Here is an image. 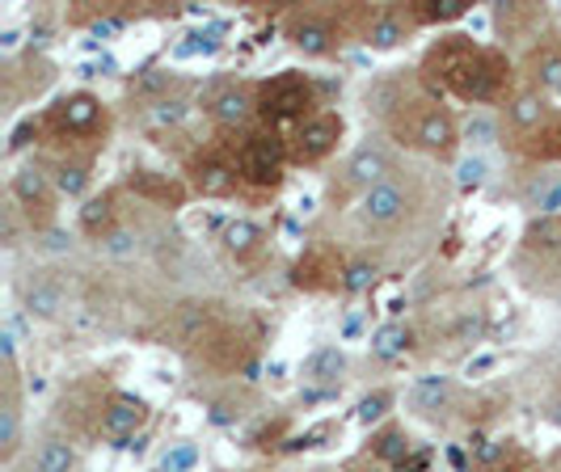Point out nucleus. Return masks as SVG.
Here are the masks:
<instances>
[{"instance_id":"nucleus-10","label":"nucleus","mask_w":561,"mask_h":472,"mask_svg":"<svg viewBox=\"0 0 561 472\" xmlns=\"http://www.w3.org/2000/svg\"><path fill=\"white\" fill-rule=\"evenodd\" d=\"M191 182L203 198H228L237 191L241 173H237V161H228L220 152H203L195 165H191Z\"/></svg>"},{"instance_id":"nucleus-14","label":"nucleus","mask_w":561,"mask_h":472,"mask_svg":"<svg viewBox=\"0 0 561 472\" xmlns=\"http://www.w3.org/2000/svg\"><path fill=\"white\" fill-rule=\"evenodd\" d=\"M389 173H393V157H389L380 143L355 148L351 161H346V182H351V186H364V195L371 191V186L389 182Z\"/></svg>"},{"instance_id":"nucleus-39","label":"nucleus","mask_w":561,"mask_h":472,"mask_svg":"<svg viewBox=\"0 0 561 472\" xmlns=\"http://www.w3.org/2000/svg\"><path fill=\"white\" fill-rule=\"evenodd\" d=\"M549 422H553V426H561V396L549 405Z\"/></svg>"},{"instance_id":"nucleus-27","label":"nucleus","mask_w":561,"mask_h":472,"mask_svg":"<svg viewBox=\"0 0 561 472\" xmlns=\"http://www.w3.org/2000/svg\"><path fill=\"white\" fill-rule=\"evenodd\" d=\"M405 346H410V330L397 325V321L393 325H380V330L371 334V355H376V359H397Z\"/></svg>"},{"instance_id":"nucleus-11","label":"nucleus","mask_w":561,"mask_h":472,"mask_svg":"<svg viewBox=\"0 0 561 472\" xmlns=\"http://www.w3.org/2000/svg\"><path fill=\"white\" fill-rule=\"evenodd\" d=\"M405 211H410V195L397 182H380L359 198V216L376 228H393L397 220H405Z\"/></svg>"},{"instance_id":"nucleus-1","label":"nucleus","mask_w":561,"mask_h":472,"mask_svg":"<svg viewBox=\"0 0 561 472\" xmlns=\"http://www.w3.org/2000/svg\"><path fill=\"white\" fill-rule=\"evenodd\" d=\"M422 77L431 89L465 102H499L511 84V64L469 34H448L422 56Z\"/></svg>"},{"instance_id":"nucleus-8","label":"nucleus","mask_w":561,"mask_h":472,"mask_svg":"<svg viewBox=\"0 0 561 472\" xmlns=\"http://www.w3.org/2000/svg\"><path fill=\"white\" fill-rule=\"evenodd\" d=\"M9 195H13L18 207H26L30 220H34V211H43V220H51V203H56L51 173H43L38 165H22L13 173V182H9Z\"/></svg>"},{"instance_id":"nucleus-16","label":"nucleus","mask_w":561,"mask_h":472,"mask_svg":"<svg viewBox=\"0 0 561 472\" xmlns=\"http://www.w3.org/2000/svg\"><path fill=\"white\" fill-rule=\"evenodd\" d=\"M528 72H533V84L545 93V97H561V43L549 38V43L533 47Z\"/></svg>"},{"instance_id":"nucleus-21","label":"nucleus","mask_w":561,"mask_h":472,"mask_svg":"<svg viewBox=\"0 0 561 472\" xmlns=\"http://www.w3.org/2000/svg\"><path fill=\"white\" fill-rule=\"evenodd\" d=\"M519 152H524L528 161H558L561 157V118H553V123H545L540 131L519 139Z\"/></svg>"},{"instance_id":"nucleus-7","label":"nucleus","mask_w":561,"mask_h":472,"mask_svg":"<svg viewBox=\"0 0 561 472\" xmlns=\"http://www.w3.org/2000/svg\"><path fill=\"white\" fill-rule=\"evenodd\" d=\"M287 38H291L296 51L321 59L337 47V26H334V18L321 13V9H296V13L287 18Z\"/></svg>"},{"instance_id":"nucleus-25","label":"nucleus","mask_w":561,"mask_h":472,"mask_svg":"<svg viewBox=\"0 0 561 472\" xmlns=\"http://www.w3.org/2000/svg\"><path fill=\"white\" fill-rule=\"evenodd\" d=\"M18 447H22V410H18L13 392H9L4 405H0V460H13Z\"/></svg>"},{"instance_id":"nucleus-2","label":"nucleus","mask_w":561,"mask_h":472,"mask_svg":"<svg viewBox=\"0 0 561 472\" xmlns=\"http://www.w3.org/2000/svg\"><path fill=\"white\" fill-rule=\"evenodd\" d=\"M317 106V84L305 77V72H283L275 81L257 84V114L271 123V131H275V123H305Z\"/></svg>"},{"instance_id":"nucleus-4","label":"nucleus","mask_w":561,"mask_h":472,"mask_svg":"<svg viewBox=\"0 0 561 472\" xmlns=\"http://www.w3.org/2000/svg\"><path fill=\"white\" fill-rule=\"evenodd\" d=\"M405 123H397V136L401 143H414L431 157H451L456 143H460V127L439 102H410L405 106Z\"/></svg>"},{"instance_id":"nucleus-12","label":"nucleus","mask_w":561,"mask_h":472,"mask_svg":"<svg viewBox=\"0 0 561 472\" xmlns=\"http://www.w3.org/2000/svg\"><path fill=\"white\" fill-rule=\"evenodd\" d=\"M253 111H257V93L245 89V84H220V89L207 97V114H211L220 127H245Z\"/></svg>"},{"instance_id":"nucleus-28","label":"nucleus","mask_w":561,"mask_h":472,"mask_svg":"<svg viewBox=\"0 0 561 472\" xmlns=\"http://www.w3.org/2000/svg\"><path fill=\"white\" fill-rule=\"evenodd\" d=\"M81 228L89 232V237H106V232L114 228V203L111 198H93V203H84Z\"/></svg>"},{"instance_id":"nucleus-34","label":"nucleus","mask_w":561,"mask_h":472,"mask_svg":"<svg viewBox=\"0 0 561 472\" xmlns=\"http://www.w3.org/2000/svg\"><path fill=\"white\" fill-rule=\"evenodd\" d=\"M485 177H490V165L481 157L460 161V191H478V186H485Z\"/></svg>"},{"instance_id":"nucleus-38","label":"nucleus","mask_w":561,"mask_h":472,"mask_svg":"<svg viewBox=\"0 0 561 472\" xmlns=\"http://www.w3.org/2000/svg\"><path fill=\"white\" fill-rule=\"evenodd\" d=\"M469 136H478V143H490V136H494V127H490L485 118H473V127H469Z\"/></svg>"},{"instance_id":"nucleus-29","label":"nucleus","mask_w":561,"mask_h":472,"mask_svg":"<svg viewBox=\"0 0 561 472\" xmlns=\"http://www.w3.org/2000/svg\"><path fill=\"white\" fill-rule=\"evenodd\" d=\"M84 186H89V169L84 161H59L56 165V191L68 198H81Z\"/></svg>"},{"instance_id":"nucleus-30","label":"nucleus","mask_w":561,"mask_h":472,"mask_svg":"<svg viewBox=\"0 0 561 472\" xmlns=\"http://www.w3.org/2000/svg\"><path fill=\"white\" fill-rule=\"evenodd\" d=\"M533 207H536V216H561V182L545 177L533 191Z\"/></svg>"},{"instance_id":"nucleus-33","label":"nucleus","mask_w":561,"mask_h":472,"mask_svg":"<svg viewBox=\"0 0 561 472\" xmlns=\"http://www.w3.org/2000/svg\"><path fill=\"white\" fill-rule=\"evenodd\" d=\"M371 283H376V266H371V262H351L346 275H342V287H346V291H367Z\"/></svg>"},{"instance_id":"nucleus-19","label":"nucleus","mask_w":561,"mask_h":472,"mask_svg":"<svg viewBox=\"0 0 561 472\" xmlns=\"http://www.w3.org/2000/svg\"><path fill=\"white\" fill-rule=\"evenodd\" d=\"M528 253H561V216H533L524 228Z\"/></svg>"},{"instance_id":"nucleus-20","label":"nucleus","mask_w":561,"mask_h":472,"mask_svg":"<svg viewBox=\"0 0 561 472\" xmlns=\"http://www.w3.org/2000/svg\"><path fill=\"white\" fill-rule=\"evenodd\" d=\"M34 472H77V447L68 439H43L34 447Z\"/></svg>"},{"instance_id":"nucleus-18","label":"nucleus","mask_w":561,"mask_h":472,"mask_svg":"<svg viewBox=\"0 0 561 472\" xmlns=\"http://www.w3.org/2000/svg\"><path fill=\"white\" fill-rule=\"evenodd\" d=\"M262 241H266V237H262V228H257L253 220H232L225 228V250L232 253L237 262L257 257V253H262Z\"/></svg>"},{"instance_id":"nucleus-17","label":"nucleus","mask_w":561,"mask_h":472,"mask_svg":"<svg viewBox=\"0 0 561 472\" xmlns=\"http://www.w3.org/2000/svg\"><path fill=\"white\" fill-rule=\"evenodd\" d=\"M405 13L414 26H448V22H460L469 13V4L465 0H419Z\"/></svg>"},{"instance_id":"nucleus-26","label":"nucleus","mask_w":561,"mask_h":472,"mask_svg":"<svg viewBox=\"0 0 561 472\" xmlns=\"http://www.w3.org/2000/svg\"><path fill=\"white\" fill-rule=\"evenodd\" d=\"M207 304H182V312H178V321H173V337H178V346H191V342H198L203 337V330H207Z\"/></svg>"},{"instance_id":"nucleus-36","label":"nucleus","mask_w":561,"mask_h":472,"mask_svg":"<svg viewBox=\"0 0 561 472\" xmlns=\"http://www.w3.org/2000/svg\"><path fill=\"white\" fill-rule=\"evenodd\" d=\"M405 447H410V439H405L401 430H389V435L380 439V447H376V451H380L385 460H401V456H405Z\"/></svg>"},{"instance_id":"nucleus-40","label":"nucleus","mask_w":561,"mask_h":472,"mask_svg":"<svg viewBox=\"0 0 561 472\" xmlns=\"http://www.w3.org/2000/svg\"><path fill=\"white\" fill-rule=\"evenodd\" d=\"M553 469H558V472H561V451H558V456H553Z\"/></svg>"},{"instance_id":"nucleus-37","label":"nucleus","mask_w":561,"mask_h":472,"mask_svg":"<svg viewBox=\"0 0 561 472\" xmlns=\"http://www.w3.org/2000/svg\"><path fill=\"white\" fill-rule=\"evenodd\" d=\"M0 241L4 245H18V207H4L0 211Z\"/></svg>"},{"instance_id":"nucleus-3","label":"nucleus","mask_w":561,"mask_h":472,"mask_svg":"<svg viewBox=\"0 0 561 472\" xmlns=\"http://www.w3.org/2000/svg\"><path fill=\"white\" fill-rule=\"evenodd\" d=\"M38 127L51 139H64V143H72V139H98L106 136V106H102V97H93V93L81 89V93L59 97L56 106L38 118Z\"/></svg>"},{"instance_id":"nucleus-6","label":"nucleus","mask_w":561,"mask_h":472,"mask_svg":"<svg viewBox=\"0 0 561 472\" xmlns=\"http://www.w3.org/2000/svg\"><path fill=\"white\" fill-rule=\"evenodd\" d=\"M337 139H342V118H337L334 111H317L291 131V143H287V148H291V161L317 165V161H325V157L334 152Z\"/></svg>"},{"instance_id":"nucleus-24","label":"nucleus","mask_w":561,"mask_h":472,"mask_svg":"<svg viewBox=\"0 0 561 472\" xmlns=\"http://www.w3.org/2000/svg\"><path fill=\"white\" fill-rule=\"evenodd\" d=\"M22 300H26V308L34 312V316H56L59 308H64V291H59V283L34 278V283H26Z\"/></svg>"},{"instance_id":"nucleus-9","label":"nucleus","mask_w":561,"mask_h":472,"mask_svg":"<svg viewBox=\"0 0 561 472\" xmlns=\"http://www.w3.org/2000/svg\"><path fill=\"white\" fill-rule=\"evenodd\" d=\"M553 118H558V114H553L549 97H545L536 84H528V89H519V93L506 97V123H511V131H515L519 139L540 131V127L553 123Z\"/></svg>"},{"instance_id":"nucleus-31","label":"nucleus","mask_w":561,"mask_h":472,"mask_svg":"<svg viewBox=\"0 0 561 472\" xmlns=\"http://www.w3.org/2000/svg\"><path fill=\"white\" fill-rule=\"evenodd\" d=\"M198 464V447L195 444H173L161 456V472H191Z\"/></svg>"},{"instance_id":"nucleus-32","label":"nucleus","mask_w":561,"mask_h":472,"mask_svg":"<svg viewBox=\"0 0 561 472\" xmlns=\"http://www.w3.org/2000/svg\"><path fill=\"white\" fill-rule=\"evenodd\" d=\"M131 191L161 198V203H182V191H178V186H165V182H157L152 173H136V177H131Z\"/></svg>"},{"instance_id":"nucleus-13","label":"nucleus","mask_w":561,"mask_h":472,"mask_svg":"<svg viewBox=\"0 0 561 472\" xmlns=\"http://www.w3.org/2000/svg\"><path fill=\"white\" fill-rule=\"evenodd\" d=\"M144 422H148V405L131 392H114L111 401L102 405V435L106 439H127L136 435Z\"/></svg>"},{"instance_id":"nucleus-23","label":"nucleus","mask_w":561,"mask_h":472,"mask_svg":"<svg viewBox=\"0 0 561 472\" xmlns=\"http://www.w3.org/2000/svg\"><path fill=\"white\" fill-rule=\"evenodd\" d=\"M451 396V380L448 376H422L419 384L410 389V401H414V410L422 414H435V410H444Z\"/></svg>"},{"instance_id":"nucleus-22","label":"nucleus","mask_w":561,"mask_h":472,"mask_svg":"<svg viewBox=\"0 0 561 472\" xmlns=\"http://www.w3.org/2000/svg\"><path fill=\"white\" fill-rule=\"evenodd\" d=\"M342 371H346V355L337 346H321L305 362V380H312V384H334Z\"/></svg>"},{"instance_id":"nucleus-15","label":"nucleus","mask_w":561,"mask_h":472,"mask_svg":"<svg viewBox=\"0 0 561 472\" xmlns=\"http://www.w3.org/2000/svg\"><path fill=\"white\" fill-rule=\"evenodd\" d=\"M410 30H414L410 13H401V9H393V4H385V9H376V13L367 18L364 43L371 47V51H393L397 43L410 34Z\"/></svg>"},{"instance_id":"nucleus-35","label":"nucleus","mask_w":561,"mask_h":472,"mask_svg":"<svg viewBox=\"0 0 561 472\" xmlns=\"http://www.w3.org/2000/svg\"><path fill=\"white\" fill-rule=\"evenodd\" d=\"M389 405H393L389 392H371V396L359 401V422H380V417L389 414Z\"/></svg>"},{"instance_id":"nucleus-5","label":"nucleus","mask_w":561,"mask_h":472,"mask_svg":"<svg viewBox=\"0 0 561 472\" xmlns=\"http://www.w3.org/2000/svg\"><path fill=\"white\" fill-rule=\"evenodd\" d=\"M287 157H291V148L275 131H253L237 148V173H241V182L253 186V191H275L283 182Z\"/></svg>"}]
</instances>
